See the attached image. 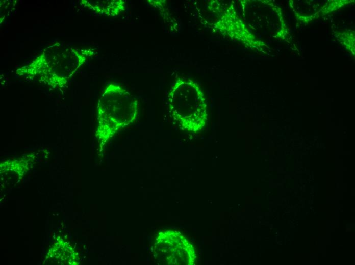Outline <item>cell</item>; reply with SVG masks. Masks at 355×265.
<instances>
[{
	"label": "cell",
	"mask_w": 355,
	"mask_h": 265,
	"mask_svg": "<svg viewBox=\"0 0 355 265\" xmlns=\"http://www.w3.org/2000/svg\"><path fill=\"white\" fill-rule=\"evenodd\" d=\"M139 112L137 99L116 83L105 88L97 106V126L95 136L104 145L118 131L133 123Z\"/></svg>",
	"instance_id": "6da1fadb"
},
{
	"label": "cell",
	"mask_w": 355,
	"mask_h": 265,
	"mask_svg": "<svg viewBox=\"0 0 355 265\" xmlns=\"http://www.w3.org/2000/svg\"><path fill=\"white\" fill-rule=\"evenodd\" d=\"M81 4L96 13L110 16L119 15L126 7V2L123 0H83Z\"/></svg>",
	"instance_id": "277c9868"
},
{
	"label": "cell",
	"mask_w": 355,
	"mask_h": 265,
	"mask_svg": "<svg viewBox=\"0 0 355 265\" xmlns=\"http://www.w3.org/2000/svg\"><path fill=\"white\" fill-rule=\"evenodd\" d=\"M55 54L44 51L31 64L19 71L22 74H34L52 86H61L82 65L92 54L89 49L78 50L53 45Z\"/></svg>",
	"instance_id": "7a4b0ae2"
},
{
	"label": "cell",
	"mask_w": 355,
	"mask_h": 265,
	"mask_svg": "<svg viewBox=\"0 0 355 265\" xmlns=\"http://www.w3.org/2000/svg\"><path fill=\"white\" fill-rule=\"evenodd\" d=\"M169 112L184 129L196 131L205 123L206 105L197 84L187 78H179L168 95Z\"/></svg>",
	"instance_id": "3957f363"
}]
</instances>
